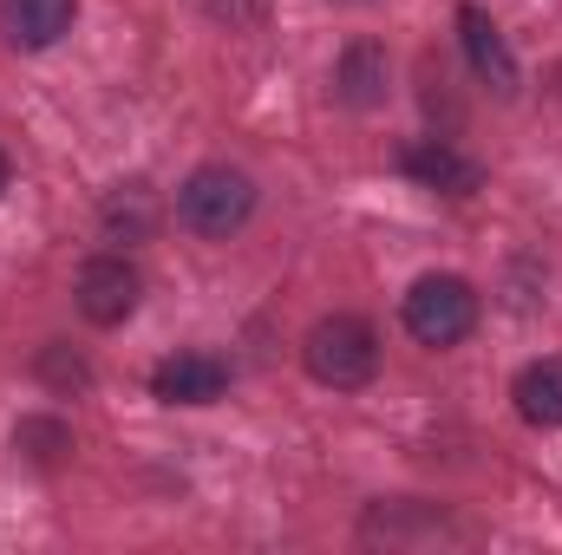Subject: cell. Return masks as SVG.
Segmentation results:
<instances>
[{
    "label": "cell",
    "mask_w": 562,
    "mask_h": 555,
    "mask_svg": "<svg viewBox=\"0 0 562 555\" xmlns=\"http://www.w3.org/2000/svg\"><path fill=\"white\" fill-rule=\"evenodd\" d=\"M301 360H307V373H314L321 386H334V393H360V386L380 373V333H373L360 314H327V320L307 327Z\"/></svg>",
    "instance_id": "6da1fadb"
},
{
    "label": "cell",
    "mask_w": 562,
    "mask_h": 555,
    "mask_svg": "<svg viewBox=\"0 0 562 555\" xmlns=\"http://www.w3.org/2000/svg\"><path fill=\"white\" fill-rule=\"evenodd\" d=\"M249 216H256V183H249L243 170H229V163H203V170H190L183 190H177V223H183L190 236L223 242V236H236Z\"/></svg>",
    "instance_id": "7a4b0ae2"
},
{
    "label": "cell",
    "mask_w": 562,
    "mask_h": 555,
    "mask_svg": "<svg viewBox=\"0 0 562 555\" xmlns=\"http://www.w3.org/2000/svg\"><path fill=\"white\" fill-rule=\"evenodd\" d=\"M406 333L419 340V347H458V340H471V327H477V287L464 275H419L406 287Z\"/></svg>",
    "instance_id": "3957f363"
},
{
    "label": "cell",
    "mask_w": 562,
    "mask_h": 555,
    "mask_svg": "<svg viewBox=\"0 0 562 555\" xmlns=\"http://www.w3.org/2000/svg\"><path fill=\"white\" fill-rule=\"evenodd\" d=\"M138 294H144V275L125 262V256H92L79 281H72V301H79V314L92 320V327H125L132 314H138Z\"/></svg>",
    "instance_id": "277c9868"
},
{
    "label": "cell",
    "mask_w": 562,
    "mask_h": 555,
    "mask_svg": "<svg viewBox=\"0 0 562 555\" xmlns=\"http://www.w3.org/2000/svg\"><path fill=\"white\" fill-rule=\"evenodd\" d=\"M458 39H464V59H471V72H477V79H484L497 99H517L524 72H517L510 46H504V33L491 26V13H484V7H458Z\"/></svg>",
    "instance_id": "5b68a950"
},
{
    "label": "cell",
    "mask_w": 562,
    "mask_h": 555,
    "mask_svg": "<svg viewBox=\"0 0 562 555\" xmlns=\"http://www.w3.org/2000/svg\"><path fill=\"white\" fill-rule=\"evenodd\" d=\"M150 393L164 406H216L229 393V366L216 353H170L157 373H150Z\"/></svg>",
    "instance_id": "8992f818"
},
{
    "label": "cell",
    "mask_w": 562,
    "mask_h": 555,
    "mask_svg": "<svg viewBox=\"0 0 562 555\" xmlns=\"http://www.w3.org/2000/svg\"><path fill=\"white\" fill-rule=\"evenodd\" d=\"M400 170H406L413 183H425V190H438V196H471V190L484 183V170H477L451 138H413L400 150Z\"/></svg>",
    "instance_id": "52a82bcc"
},
{
    "label": "cell",
    "mask_w": 562,
    "mask_h": 555,
    "mask_svg": "<svg viewBox=\"0 0 562 555\" xmlns=\"http://www.w3.org/2000/svg\"><path fill=\"white\" fill-rule=\"evenodd\" d=\"M72 20H79V0H7V7H0V26H7V39H13L20 53L59 46V39L72 33Z\"/></svg>",
    "instance_id": "ba28073f"
},
{
    "label": "cell",
    "mask_w": 562,
    "mask_h": 555,
    "mask_svg": "<svg viewBox=\"0 0 562 555\" xmlns=\"http://www.w3.org/2000/svg\"><path fill=\"white\" fill-rule=\"evenodd\" d=\"M510 399H517V418H524V424L557 431V424H562V353H550V360H530V366L517 373Z\"/></svg>",
    "instance_id": "9c48e42d"
},
{
    "label": "cell",
    "mask_w": 562,
    "mask_h": 555,
    "mask_svg": "<svg viewBox=\"0 0 562 555\" xmlns=\"http://www.w3.org/2000/svg\"><path fill=\"white\" fill-rule=\"evenodd\" d=\"M334 92H340L353 112L386 105V53H380L373 39H353V46L340 53V66H334Z\"/></svg>",
    "instance_id": "30bf717a"
},
{
    "label": "cell",
    "mask_w": 562,
    "mask_h": 555,
    "mask_svg": "<svg viewBox=\"0 0 562 555\" xmlns=\"http://www.w3.org/2000/svg\"><path fill=\"white\" fill-rule=\"evenodd\" d=\"M210 7H216L229 26H236V20H256V0H210Z\"/></svg>",
    "instance_id": "8fae6325"
},
{
    "label": "cell",
    "mask_w": 562,
    "mask_h": 555,
    "mask_svg": "<svg viewBox=\"0 0 562 555\" xmlns=\"http://www.w3.org/2000/svg\"><path fill=\"white\" fill-rule=\"evenodd\" d=\"M7 183H13V163H7V150H0V190H7Z\"/></svg>",
    "instance_id": "7c38bea8"
}]
</instances>
